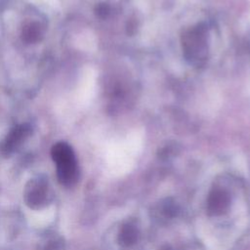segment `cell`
Instances as JSON below:
<instances>
[{
    "label": "cell",
    "instance_id": "6da1fadb",
    "mask_svg": "<svg viewBox=\"0 0 250 250\" xmlns=\"http://www.w3.org/2000/svg\"><path fill=\"white\" fill-rule=\"evenodd\" d=\"M183 56L194 67H202L209 59V31L204 23L194 24L181 37Z\"/></svg>",
    "mask_w": 250,
    "mask_h": 250
},
{
    "label": "cell",
    "instance_id": "7a4b0ae2",
    "mask_svg": "<svg viewBox=\"0 0 250 250\" xmlns=\"http://www.w3.org/2000/svg\"><path fill=\"white\" fill-rule=\"evenodd\" d=\"M52 155L57 165L59 181L64 186L71 185L76 178V162L71 147L64 143H59L54 146Z\"/></svg>",
    "mask_w": 250,
    "mask_h": 250
},
{
    "label": "cell",
    "instance_id": "3957f363",
    "mask_svg": "<svg viewBox=\"0 0 250 250\" xmlns=\"http://www.w3.org/2000/svg\"><path fill=\"white\" fill-rule=\"evenodd\" d=\"M46 194V185L42 184L39 181L31 184V187L28 188L26 192L27 204L32 206H37L43 202Z\"/></svg>",
    "mask_w": 250,
    "mask_h": 250
}]
</instances>
